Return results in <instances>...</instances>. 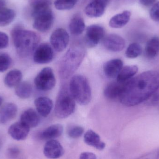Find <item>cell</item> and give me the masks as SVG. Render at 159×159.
Segmentation results:
<instances>
[{"instance_id":"cell-15","label":"cell","mask_w":159,"mask_h":159,"mask_svg":"<svg viewBox=\"0 0 159 159\" xmlns=\"http://www.w3.org/2000/svg\"><path fill=\"white\" fill-rule=\"evenodd\" d=\"M107 6L99 0H92L86 6L85 13L90 17H100L104 13Z\"/></svg>"},{"instance_id":"cell-20","label":"cell","mask_w":159,"mask_h":159,"mask_svg":"<svg viewBox=\"0 0 159 159\" xmlns=\"http://www.w3.org/2000/svg\"><path fill=\"white\" fill-rule=\"evenodd\" d=\"M85 143L99 150H102L106 147V144L101 140L100 136L92 130H89L84 135Z\"/></svg>"},{"instance_id":"cell-8","label":"cell","mask_w":159,"mask_h":159,"mask_svg":"<svg viewBox=\"0 0 159 159\" xmlns=\"http://www.w3.org/2000/svg\"><path fill=\"white\" fill-rule=\"evenodd\" d=\"M54 57L53 48L48 43L40 44L34 53V61L37 64H47L52 61Z\"/></svg>"},{"instance_id":"cell-12","label":"cell","mask_w":159,"mask_h":159,"mask_svg":"<svg viewBox=\"0 0 159 159\" xmlns=\"http://www.w3.org/2000/svg\"><path fill=\"white\" fill-rule=\"evenodd\" d=\"M103 44L105 48L109 51L120 52L125 48V41L120 35L110 34L103 38Z\"/></svg>"},{"instance_id":"cell-3","label":"cell","mask_w":159,"mask_h":159,"mask_svg":"<svg viewBox=\"0 0 159 159\" xmlns=\"http://www.w3.org/2000/svg\"><path fill=\"white\" fill-rule=\"evenodd\" d=\"M85 55L86 49L81 45L71 47L61 61L59 67L60 78L66 80L72 76L79 68Z\"/></svg>"},{"instance_id":"cell-17","label":"cell","mask_w":159,"mask_h":159,"mask_svg":"<svg viewBox=\"0 0 159 159\" xmlns=\"http://www.w3.org/2000/svg\"><path fill=\"white\" fill-rule=\"evenodd\" d=\"M17 107L13 103L5 104L0 110V123L6 124L14 119L17 113Z\"/></svg>"},{"instance_id":"cell-2","label":"cell","mask_w":159,"mask_h":159,"mask_svg":"<svg viewBox=\"0 0 159 159\" xmlns=\"http://www.w3.org/2000/svg\"><path fill=\"white\" fill-rule=\"evenodd\" d=\"M12 40L17 53L21 57L30 56L39 45L40 37L32 31L15 27L11 32Z\"/></svg>"},{"instance_id":"cell-11","label":"cell","mask_w":159,"mask_h":159,"mask_svg":"<svg viewBox=\"0 0 159 159\" xmlns=\"http://www.w3.org/2000/svg\"><path fill=\"white\" fill-rule=\"evenodd\" d=\"M64 152V148L61 144L54 139L48 141L44 146V155L48 159L59 158L63 156Z\"/></svg>"},{"instance_id":"cell-5","label":"cell","mask_w":159,"mask_h":159,"mask_svg":"<svg viewBox=\"0 0 159 159\" xmlns=\"http://www.w3.org/2000/svg\"><path fill=\"white\" fill-rule=\"evenodd\" d=\"M75 100L67 85L61 88L56 101L55 113L57 117L64 119L72 115L75 110Z\"/></svg>"},{"instance_id":"cell-29","label":"cell","mask_w":159,"mask_h":159,"mask_svg":"<svg viewBox=\"0 0 159 159\" xmlns=\"http://www.w3.org/2000/svg\"><path fill=\"white\" fill-rule=\"evenodd\" d=\"M16 17V12L10 8H4L0 10V26L4 27L13 22Z\"/></svg>"},{"instance_id":"cell-31","label":"cell","mask_w":159,"mask_h":159,"mask_svg":"<svg viewBox=\"0 0 159 159\" xmlns=\"http://www.w3.org/2000/svg\"><path fill=\"white\" fill-rule=\"evenodd\" d=\"M79 0H55L54 4L58 10H70L74 7Z\"/></svg>"},{"instance_id":"cell-24","label":"cell","mask_w":159,"mask_h":159,"mask_svg":"<svg viewBox=\"0 0 159 159\" xmlns=\"http://www.w3.org/2000/svg\"><path fill=\"white\" fill-rule=\"evenodd\" d=\"M145 55L148 58L153 59L156 57L159 54V38L152 37L148 40L145 48Z\"/></svg>"},{"instance_id":"cell-35","label":"cell","mask_w":159,"mask_h":159,"mask_svg":"<svg viewBox=\"0 0 159 159\" xmlns=\"http://www.w3.org/2000/svg\"><path fill=\"white\" fill-rule=\"evenodd\" d=\"M9 43V38L8 35L0 31V48H6Z\"/></svg>"},{"instance_id":"cell-32","label":"cell","mask_w":159,"mask_h":159,"mask_svg":"<svg viewBox=\"0 0 159 159\" xmlns=\"http://www.w3.org/2000/svg\"><path fill=\"white\" fill-rule=\"evenodd\" d=\"M12 62V59L9 55L3 53L0 55V72L7 70Z\"/></svg>"},{"instance_id":"cell-41","label":"cell","mask_w":159,"mask_h":159,"mask_svg":"<svg viewBox=\"0 0 159 159\" xmlns=\"http://www.w3.org/2000/svg\"><path fill=\"white\" fill-rule=\"evenodd\" d=\"M3 98L2 97V96H0V107H1V106L2 105V104L3 103Z\"/></svg>"},{"instance_id":"cell-19","label":"cell","mask_w":159,"mask_h":159,"mask_svg":"<svg viewBox=\"0 0 159 159\" xmlns=\"http://www.w3.org/2000/svg\"><path fill=\"white\" fill-rule=\"evenodd\" d=\"M63 131V126L59 124H54L48 127L40 133L39 138L43 140H53L60 137Z\"/></svg>"},{"instance_id":"cell-18","label":"cell","mask_w":159,"mask_h":159,"mask_svg":"<svg viewBox=\"0 0 159 159\" xmlns=\"http://www.w3.org/2000/svg\"><path fill=\"white\" fill-rule=\"evenodd\" d=\"M40 117L35 110L32 108L25 110L20 116V121L29 128H34L40 123Z\"/></svg>"},{"instance_id":"cell-36","label":"cell","mask_w":159,"mask_h":159,"mask_svg":"<svg viewBox=\"0 0 159 159\" xmlns=\"http://www.w3.org/2000/svg\"><path fill=\"white\" fill-rule=\"evenodd\" d=\"M79 159H97L96 155L91 152H83L80 156Z\"/></svg>"},{"instance_id":"cell-22","label":"cell","mask_w":159,"mask_h":159,"mask_svg":"<svg viewBox=\"0 0 159 159\" xmlns=\"http://www.w3.org/2000/svg\"><path fill=\"white\" fill-rule=\"evenodd\" d=\"M124 82L112 81L107 84L104 91V94L107 99L114 100L119 98Z\"/></svg>"},{"instance_id":"cell-6","label":"cell","mask_w":159,"mask_h":159,"mask_svg":"<svg viewBox=\"0 0 159 159\" xmlns=\"http://www.w3.org/2000/svg\"><path fill=\"white\" fill-rule=\"evenodd\" d=\"M34 82L39 90L48 91L52 90L56 84V77L52 69L49 67L43 69L36 75Z\"/></svg>"},{"instance_id":"cell-23","label":"cell","mask_w":159,"mask_h":159,"mask_svg":"<svg viewBox=\"0 0 159 159\" xmlns=\"http://www.w3.org/2000/svg\"><path fill=\"white\" fill-rule=\"evenodd\" d=\"M85 29L84 20L81 16H75L70 21L69 30L70 32L74 35H79L82 33Z\"/></svg>"},{"instance_id":"cell-39","label":"cell","mask_w":159,"mask_h":159,"mask_svg":"<svg viewBox=\"0 0 159 159\" xmlns=\"http://www.w3.org/2000/svg\"><path fill=\"white\" fill-rule=\"evenodd\" d=\"M6 2L5 0H0V10L5 8Z\"/></svg>"},{"instance_id":"cell-9","label":"cell","mask_w":159,"mask_h":159,"mask_svg":"<svg viewBox=\"0 0 159 159\" xmlns=\"http://www.w3.org/2000/svg\"><path fill=\"white\" fill-rule=\"evenodd\" d=\"M105 31L102 26L96 24L90 25L87 28L85 34V43L89 48L97 46L104 38Z\"/></svg>"},{"instance_id":"cell-13","label":"cell","mask_w":159,"mask_h":159,"mask_svg":"<svg viewBox=\"0 0 159 159\" xmlns=\"http://www.w3.org/2000/svg\"><path fill=\"white\" fill-rule=\"evenodd\" d=\"M30 129L20 121L16 122L13 123L9 127L8 134L14 140L17 141H23L28 137Z\"/></svg>"},{"instance_id":"cell-21","label":"cell","mask_w":159,"mask_h":159,"mask_svg":"<svg viewBox=\"0 0 159 159\" xmlns=\"http://www.w3.org/2000/svg\"><path fill=\"white\" fill-rule=\"evenodd\" d=\"M131 13L130 11H123L112 17L109 22V25L111 28L120 29L125 26L130 19Z\"/></svg>"},{"instance_id":"cell-4","label":"cell","mask_w":159,"mask_h":159,"mask_svg":"<svg viewBox=\"0 0 159 159\" xmlns=\"http://www.w3.org/2000/svg\"><path fill=\"white\" fill-rule=\"evenodd\" d=\"M69 90L75 101L81 105H86L90 102L91 89L88 79L83 75H77L72 77Z\"/></svg>"},{"instance_id":"cell-7","label":"cell","mask_w":159,"mask_h":159,"mask_svg":"<svg viewBox=\"0 0 159 159\" xmlns=\"http://www.w3.org/2000/svg\"><path fill=\"white\" fill-rule=\"evenodd\" d=\"M33 17L34 28L41 32L48 31L53 26L54 17L51 8L37 13Z\"/></svg>"},{"instance_id":"cell-28","label":"cell","mask_w":159,"mask_h":159,"mask_svg":"<svg viewBox=\"0 0 159 159\" xmlns=\"http://www.w3.org/2000/svg\"><path fill=\"white\" fill-rule=\"evenodd\" d=\"M15 93L18 97L21 99H27L31 95L32 87L28 81L20 82L16 86Z\"/></svg>"},{"instance_id":"cell-38","label":"cell","mask_w":159,"mask_h":159,"mask_svg":"<svg viewBox=\"0 0 159 159\" xmlns=\"http://www.w3.org/2000/svg\"><path fill=\"white\" fill-rule=\"evenodd\" d=\"M9 155L12 157H15L17 156L19 153V151L18 149L16 148H11L9 149Z\"/></svg>"},{"instance_id":"cell-30","label":"cell","mask_w":159,"mask_h":159,"mask_svg":"<svg viewBox=\"0 0 159 159\" xmlns=\"http://www.w3.org/2000/svg\"><path fill=\"white\" fill-rule=\"evenodd\" d=\"M143 52V48L139 44L132 43L128 47L126 50V56L130 59H134L139 57Z\"/></svg>"},{"instance_id":"cell-16","label":"cell","mask_w":159,"mask_h":159,"mask_svg":"<svg viewBox=\"0 0 159 159\" xmlns=\"http://www.w3.org/2000/svg\"><path fill=\"white\" fill-rule=\"evenodd\" d=\"M34 105L38 113L42 116L47 117L53 108V102L47 97H39L34 100Z\"/></svg>"},{"instance_id":"cell-25","label":"cell","mask_w":159,"mask_h":159,"mask_svg":"<svg viewBox=\"0 0 159 159\" xmlns=\"http://www.w3.org/2000/svg\"><path fill=\"white\" fill-rule=\"evenodd\" d=\"M138 71V68L136 65L126 66L122 68L116 78L120 82H125L131 79L136 75Z\"/></svg>"},{"instance_id":"cell-37","label":"cell","mask_w":159,"mask_h":159,"mask_svg":"<svg viewBox=\"0 0 159 159\" xmlns=\"http://www.w3.org/2000/svg\"><path fill=\"white\" fill-rule=\"evenodd\" d=\"M157 0H140V3L145 6H149L153 5Z\"/></svg>"},{"instance_id":"cell-26","label":"cell","mask_w":159,"mask_h":159,"mask_svg":"<svg viewBox=\"0 0 159 159\" xmlns=\"http://www.w3.org/2000/svg\"><path fill=\"white\" fill-rule=\"evenodd\" d=\"M22 78V73L20 70H12L6 75L4 83L9 88L16 87L20 83Z\"/></svg>"},{"instance_id":"cell-34","label":"cell","mask_w":159,"mask_h":159,"mask_svg":"<svg viewBox=\"0 0 159 159\" xmlns=\"http://www.w3.org/2000/svg\"><path fill=\"white\" fill-rule=\"evenodd\" d=\"M151 18L155 21H159V2L154 4L150 11Z\"/></svg>"},{"instance_id":"cell-33","label":"cell","mask_w":159,"mask_h":159,"mask_svg":"<svg viewBox=\"0 0 159 159\" xmlns=\"http://www.w3.org/2000/svg\"><path fill=\"white\" fill-rule=\"evenodd\" d=\"M84 129L81 126H72L68 130V134L69 137L73 139L79 138L83 134Z\"/></svg>"},{"instance_id":"cell-10","label":"cell","mask_w":159,"mask_h":159,"mask_svg":"<svg viewBox=\"0 0 159 159\" xmlns=\"http://www.w3.org/2000/svg\"><path fill=\"white\" fill-rule=\"evenodd\" d=\"M50 40L53 48L57 52H61L64 51L68 46L70 36L66 30L59 28L52 33Z\"/></svg>"},{"instance_id":"cell-1","label":"cell","mask_w":159,"mask_h":159,"mask_svg":"<svg viewBox=\"0 0 159 159\" xmlns=\"http://www.w3.org/2000/svg\"><path fill=\"white\" fill-rule=\"evenodd\" d=\"M159 89V73L147 71L124 82L119 99L125 106H135L147 101Z\"/></svg>"},{"instance_id":"cell-40","label":"cell","mask_w":159,"mask_h":159,"mask_svg":"<svg viewBox=\"0 0 159 159\" xmlns=\"http://www.w3.org/2000/svg\"><path fill=\"white\" fill-rule=\"evenodd\" d=\"M99 1L103 2L105 4H106L107 5L109 3V2H110V0H99Z\"/></svg>"},{"instance_id":"cell-14","label":"cell","mask_w":159,"mask_h":159,"mask_svg":"<svg viewBox=\"0 0 159 159\" xmlns=\"http://www.w3.org/2000/svg\"><path fill=\"white\" fill-rule=\"evenodd\" d=\"M123 63L120 59H115L108 61L103 66L105 75L107 78L115 79L123 68Z\"/></svg>"},{"instance_id":"cell-27","label":"cell","mask_w":159,"mask_h":159,"mask_svg":"<svg viewBox=\"0 0 159 159\" xmlns=\"http://www.w3.org/2000/svg\"><path fill=\"white\" fill-rule=\"evenodd\" d=\"M52 0H29V3L32 8V16L41 11L50 8Z\"/></svg>"}]
</instances>
